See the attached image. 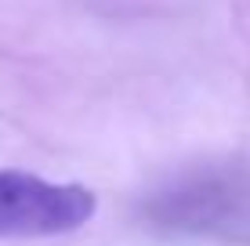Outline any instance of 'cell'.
<instances>
[{"instance_id":"obj_2","label":"cell","mask_w":250,"mask_h":246,"mask_svg":"<svg viewBox=\"0 0 250 246\" xmlns=\"http://www.w3.org/2000/svg\"><path fill=\"white\" fill-rule=\"evenodd\" d=\"M239 196L232 189L218 181H207V185H192L182 196H163L160 203V217L170 225H182V228H218V221H229L232 210H236Z\"/></svg>"},{"instance_id":"obj_1","label":"cell","mask_w":250,"mask_h":246,"mask_svg":"<svg viewBox=\"0 0 250 246\" xmlns=\"http://www.w3.org/2000/svg\"><path fill=\"white\" fill-rule=\"evenodd\" d=\"M98 210L91 189L0 170V239H47L83 228Z\"/></svg>"}]
</instances>
